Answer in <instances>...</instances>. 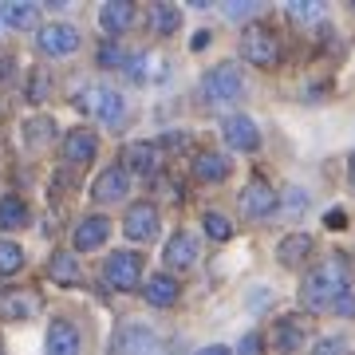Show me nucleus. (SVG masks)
<instances>
[{
  "mask_svg": "<svg viewBox=\"0 0 355 355\" xmlns=\"http://www.w3.org/2000/svg\"><path fill=\"white\" fill-rule=\"evenodd\" d=\"M347 292H352V268H347V261L340 253H331L304 277L300 300H304L308 312H328V308L340 304Z\"/></svg>",
  "mask_w": 355,
  "mask_h": 355,
  "instance_id": "nucleus-1",
  "label": "nucleus"
},
{
  "mask_svg": "<svg viewBox=\"0 0 355 355\" xmlns=\"http://www.w3.org/2000/svg\"><path fill=\"white\" fill-rule=\"evenodd\" d=\"M202 99L209 107H225V103H241L245 99V79L233 64H217L202 76Z\"/></svg>",
  "mask_w": 355,
  "mask_h": 355,
  "instance_id": "nucleus-2",
  "label": "nucleus"
},
{
  "mask_svg": "<svg viewBox=\"0 0 355 355\" xmlns=\"http://www.w3.org/2000/svg\"><path fill=\"white\" fill-rule=\"evenodd\" d=\"M103 280H107V288L114 292H135L142 280V257L135 249H119V253L107 257V265H103Z\"/></svg>",
  "mask_w": 355,
  "mask_h": 355,
  "instance_id": "nucleus-3",
  "label": "nucleus"
},
{
  "mask_svg": "<svg viewBox=\"0 0 355 355\" xmlns=\"http://www.w3.org/2000/svg\"><path fill=\"white\" fill-rule=\"evenodd\" d=\"M241 55L253 67H277L280 64V40L265 28H249L241 36Z\"/></svg>",
  "mask_w": 355,
  "mask_h": 355,
  "instance_id": "nucleus-4",
  "label": "nucleus"
},
{
  "mask_svg": "<svg viewBox=\"0 0 355 355\" xmlns=\"http://www.w3.org/2000/svg\"><path fill=\"white\" fill-rule=\"evenodd\" d=\"M79 107H83V111H91L99 123H107V127L123 123V114H127V99H123L119 91H111V87H91L87 95L79 99Z\"/></svg>",
  "mask_w": 355,
  "mask_h": 355,
  "instance_id": "nucleus-5",
  "label": "nucleus"
},
{
  "mask_svg": "<svg viewBox=\"0 0 355 355\" xmlns=\"http://www.w3.org/2000/svg\"><path fill=\"white\" fill-rule=\"evenodd\" d=\"M123 233H127L135 245H146L158 237V205L150 202H135L123 217Z\"/></svg>",
  "mask_w": 355,
  "mask_h": 355,
  "instance_id": "nucleus-6",
  "label": "nucleus"
},
{
  "mask_svg": "<svg viewBox=\"0 0 355 355\" xmlns=\"http://www.w3.org/2000/svg\"><path fill=\"white\" fill-rule=\"evenodd\" d=\"M221 139H225L229 150H241V154H253L261 146V130L249 114H229L221 123Z\"/></svg>",
  "mask_w": 355,
  "mask_h": 355,
  "instance_id": "nucleus-7",
  "label": "nucleus"
},
{
  "mask_svg": "<svg viewBox=\"0 0 355 355\" xmlns=\"http://www.w3.org/2000/svg\"><path fill=\"white\" fill-rule=\"evenodd\" d=\"M130 193V174L127 166H107L95 182H91V198L99 205H111V202H123Z\"/></svg>",
  "mask_w": 355,
  "mask_h": 355,
  "instance_id": "nucleus-8",
  "label": "nucleus"
},
{
  "mask_svg": "<svg viewBox=\"0 0 355 355\" xmlns=\"http://www.w3.org/2000/svg\"><path fill=\"white\" fill-rule=\"evenodd\" d=\"M158 352H162L158 336L150 328H142V324H127L114 336V355H158Z\"/></svg>",
  "mask_w": 355,
  "mask_h": 355,
  "instance_id": "nucleus-9",
  "label": "nucleus"
},
{
  "mask_svg": "<svg viewBox=\"0 0 355 355\" xmlns=\"http://www.w3.org/2000/svg\"><path fill=\"white\" fill-rule=\"evenodd\" d=\"M272 209H277V193H272V186H268L265 178H253V182L241 190V214L253 217V221H261V217H268Z\"/></svg>",
  "mask_w": 355,
  "mask_h": 355,
  "instance_id": "nucleus-10",
  "label": "nucleus"
},
{
  "mask_svg": "<svg viewBox=\"0 0 355 355\" xmlns=\"http://www.w3.org/2000/svg\"><path fill=\"white\" fill-rule=\"evenodd\" d=\"M48 355H79L83 352V336L71 320H51L48 324V340H44Z\"/></svg>",
  "mask_w": 355,
  "mask_h": 355,
  "instance_id": "nucleus-11",
  "label": "nucleus"
},
{
  "mask_svg": "<svg viewBox=\"0 0 355 355\" xmlns=\"http://www.w3.org/2000/svg\"><path fill=\"white\" fill-rule=\"evenodd\" d=\"M36 48L44 55H71L79 48V32L71 24H44L36 36Z\"/></svg>",
  "mask_w": 355,
  "mask_h": 355,
  "instance_id": "nucleus-12",
  "label": "nucleus"
},
{
  "mask_svg": "<svg viewBox=\"0 0 355 355\" xmlns=\"http://www.w3.org/2000/svg\"><path fill=\"white\" fill-rule=\"evenodd\" d=\"M111 237V221L103 214H91L83 217L71 233V245H76V253H91V249H103V241Z\"/></svg>",
  "mask_w": 355,
  "mask_h": 355,
  "instance_id": "nucleus-13",
  "label": "nucleus"
},
{
  "mask_svg": "<svg viewBox=\"0 0 355 355\" xmlns=\"http://www.w3.org/2000/svg\"><path fill=\"white\" fill-rule=\"evenodd\" d=\"M40 312V296L32 288L0 292V320H32Z\"/></svg>",
  "mask_w": 355,
  "mask_h": 355,
  "instance_id": "nucleus-14",
  "label": "nucleus"
},
{
  "mask_svg": "<svg viewBox=\"0 0 355 355\" xmlns=\"http://www.w3.org/2000/svg\"><path fill=\"white\" fill-rule=\"evenodd\" d=\"M99 28L111 40L130 32V28H135V4H130V0H107L99 8Z\"/></svg>",
  "mask_w": 355,
  "mask_h": 355,
  "instance_id": "nucleus-15",
  "label": "nucleus"
},
{
  "mask_svg": "<svg viewBox=\"0 0 355 355\" xmlns=\"http://www.w3.org/2000/svg\"><path fill=\"white\" fill-rule=\"evenodd\" d=\"M95 154H99V139H95L91 130L76 127V130H67L64 135V162L87 166V162H95Z\"/></svg>",
  "mask_w": 355,
  "mask_h": 355,
  "instance_id": "nucleus-16",
  "label": "nucleus"
},
{
  "mask_svg": "<svg viewBox=\"0 0 355 355\" xmlns=\"http://www.w3.org/2000/svg\"><path fill=\"white\" fill-rule=\"evenodd\" d=\"M162 261H166V268H174V272L193 268V265H198V241H193L190 233H174V237L166 241Z\"/></svg>",
  "mask_w": 355,
  "mask_h": 355,
  "instance_id": "nucleus-17",
  "label": "nucleus"
},
{
  "mask_svg": "<svg viewBox=\"0 0 355 355\" xmlns=\"http://www.w3.org/2000/svg\"><path fill=\"white\" fill-rule=\"evenodd\" d=\"M304 343H308V331H304L300 320H292V316L277 320V328H272V352L277 355H296Z\"/></svg>",
  "mask_w": 355,
  "mask_h": 355,
  "instance_id": "nucleus-18",
  "label": "nucleus"
},
{
  "mask_svg": "<svg viewBox=\"0 0 355 355\" xmlns=\"http://www.w3.org/2000/svg\"><path fill=\"white\" fill-rule=\"evenodd\" d=\"M123 162H127V174H142L150 178L162 162V154H158V142H130L127 150H123Z\"/></svg>",
  "mask_w": 355,
  "mask_h": 355,
  "instance_id": "nucleus-19",
  "label": "nucleus"
},
{
  "mask_svg": "<svg viewBox=\"0 0 355 355\" xmlns=\"http://www.w3.org/2000/svg\"><path fill=\"white\" fill-rule=\"evenodd\" d=\"M178 280L170 277V272H154V277H146V288H142V296H146V304L154 308H170L178 304Z\"/></svg>",
  "mask_w": 355,
  "mask_h": 355,
  "instance_id": "nucleus-20",
  "label": "nucleus"
},
{
  "mask_svg": "<svg viewBox=\"0 0 355 355\" xmlns=\"http://www.w3.org/2000/svg\"><path fill=\"white\" fill-rule=\"evenodd\" d=\"M193 178L198 182H225L229 178V158L217 150H202L193 158Z\"/></svg>",
  "mask_w": 355,
  "mask_h": 355,
  "instance_id": "nucleus-21",
  "label": "nucleus"
},
{
  "mask_svg": "<svg viewBox=\"0 0 355 355\" xmlns=\"http://www.w3.org/2000/svg\"><path fill=\"white\" fill-rule=\"evenodd\" d=\"M308 253H312V237H308V233H288V237H280V245H277L280 265H300Z\"/></svg>",
  "mask_w": 355,
  "mask_h": 355,
  "instance_id": "nucleus-22",
  "label": "nucleus"
},
{
  "mask_svg": "<svg viewBox=\"0 0 355 355\" xmlns=\"http://www.w3.org/2000/svg\"><path fill=\"white\" fill-rule=\"evenodd\" d=\"M182 28V8L178 4H150V32L154 36H174Z\"/></svg>",
  "mask_w": 355,
  "mask_h": 355,
  "instance_id": "nucleus-23",
  "label": "nucleus"
},
{
  "mask_svg": "<svg viewBox=\"0 0 355 355\" xmlns=\"http://www.w3.org/2000/svg\"><path fill=\"white\" fill-rule=\"evenodd\" d=\"M0 20L8 28H36L40 24V4H24V0H16V4H4L0 8Z\"/></svg>",
  "mask_w": 355,
  "mask_h": 355,
  "instance_id": "nucleus-24",
  "label": "nucleus"
},
{
  "mask_svg": "<svg viewBox=\"0 0 355 355\" xmlns=\"http://www.w3.org/2000/svg\"><path fill=\"white\" fill-rule=\"evenodd\" d=\"M48 277L55 280V284H76L83 272H79V257H71V253H51V261H48Z\"/></svg>",
  "mask_w": 355,
  "mask_h": 355,
  "instance_id": "nucleus-25",
  "label": "nucleus"
},
{
  "mask_svg": "<svg viewBox=\"0 0 355 355\" xmlns=\"http://www.w3.org/2000/svg\"><path fill=\"white\" fill-rule=\"evenodd\" d=\"M28 217H32V214H28L24 198H16V193L0 198V229H24Z\"/></svg>",
  "mask_w": 355,
  "mask_h": 355,
  "instance_id": "nucleus-26",
  "label": "nucleus"
},
{
  "mask_svg": "<svg viewBox=\"0 0 355 355\" xmlns=\"http://www.w3.org/2000/svg\"><path fill=\"white\" fill-rule=\"evenodd\" d=\"M20 268H24V249L8 237H0V277H12Z\"/></svg>",
  "mask_w": 355,
  "mask_h": 355,
  "instance_id": "nucleus-27",
  "label": "nucleus"
},
{
  "mask_svg": "<svg viewBox=\"0 0 355 355\" xmlns=\"http://www.w3.org/2000/svg\"><path fill=\"white\" fill-rule=\"evenodd\" d=\"M288 20H300V24L324 20V4H320V0H292L288 4Z\"/></svg>",
  "mask_w": 355,
  "mask_h": 355,
  "instance_id": "nucleus-28",
  "label": "nucleus"
},
{
  "mask_svg": "<svg viewBox=\"0 0 355 355\" xmlns=\"http://www.w3.org/2000/svg\"><path fill=\"white\" fill-rule=\"evenodd\" d=\"M202 229H205V237H214V241H229V237H233L229 217H225V214H214V209L202 217Z\"/></svg>",
  "mask_w": 355,
  "mask_h": 355,
  "instance_id": "nucleus-29",
  "label": "nucleus"
},
{
  "mask_svg": "<svg viewBox=\"0 0 355 355\" xmlns=\"http://www.w3.org/2000/svg\"><path fill=\"white\" fill-rule=\"evenodd\" d=\"M55 135V123L51 119H32V123H24V139L28 146H44V142Z\"/></svg>",
  "mask_w": 355,
  "mask_h": 355,
  "instance_id": "nucleus-30",
  "label": "nucleus"
},
{
  "mask_svg": "<svg viewBox=\"0 0 355 355\" xmlns=\"http://www.w3.org/2000/svg\"><path fill=\"white\" fill-rule=\"evenodd\" d=\"M127 64H130V55L119 48L114 40H107V44L99 48V67H127Z\"/></svg>",
  "mask_w": 355,
  "mask_h": 355,
  "instance_id": "nucleus-31",
  "label": "nucleus"
},
{
  "mask_svg": "<svg viewBox=\"0 0 355 355\" xmlns=\"http://www.w3.org/2000/svg\"><path fill=\"white\" fill-rule=\"evenodd\" d=\"M312 355H352V343L343 340V336H324Z\"/></svg>",
  "mask_w": 355,
  "mask_h": 355,
  "instance_id": "nucleus-32",
  "label": "nucleus"
},
{
  "mask_svg": "<svg viewBox=\"0 0 355 355\" xmlns=\"http://www.w3.org/2000/svg\"><path fill=\"white\" fill-rule=\"evenodd\" d=\"M48 76H44V71H36V76H32V83H28V103H44L48 99Z\"/></svg>",
  "mask_w": 355,
  "mask_h": 355,
  "instance_id": "nucleus-33",
  "label": "nucleus"
},
{
  "mask_svg": "<svg viewBox=\"0 0 355 355\" xmlns=\"http://www.w3.org/2000/svg\"><path fill=\"white\" fill-rule=\"evenodd\" d=\"M253 12H257L253 0H241V4H229V8H225L229 20H245V16H253Z\"/></svg>",
  "mask_w": 355,
  "mask_h": 355,
  "instance_id": "nucleus-34",
  "label": "nucleus"
},
{
  "mask_svg": "<svg viewBox=\"0 0 355 355\" xmlns=\"http://www.w3.org/2000/svg\"><path fill=\"white\" fill-rule=\"evenodd\" d=\"M261 347H265V343H261V336H257V331H249V336L241 340V347H237V355H261Z\"/></svg>",
  "mask_w": 355,
  "mask_h": 355,
  "instance_id": "nucleus-35",
  "label": "nucleus"
},
{
  "mask_svg": "<svg viewBox=\"0 0 355 355\" xmlns=\"http://www.w3.org/2000/svg\"><path fill=\"white\" fill-rule=\"evenodd\" d=\"M209 36H214V32H198V36L190 40V51H205L209 48Z\"/></svg>",
  "mask_w": 355,
  "mask_h": 355,
  "instance_id": "nucleus-36",
  "label": "nucleus"
},
{
  "mask_svg": "<svg viewBox=\"0 0 355 355\" xmlns=\"http://www.w3.org/2000/svg\"><path fill=\"white\" fill-rule=\"evenodd\" d=\"M336 312H340V316H352V312H355V296H352V292H347L340 304H336Z\"/></svg>",
  "mask_w": 355,
  "mask_h": 355,
  "instance_id": "nucleus-37",
  "label": "nucleus"
},
{
  "mask_svg": "<svg viewBox=\"0 0 355 355\" xmlns=\"http://www.w3.org/2000/svg\"><path fill=\"white\" fill-rule=\"evenodd\" d=\"M198 355H233V352H229L225 343H209V347H202Z\"/></svg>",
  "mask_w": 355,
  "mask_h": 355,
  "instance_id": "nucleus-38",
  "label": "nucleus"
},
{
  "mask_svg": "<svg viewBox=\"0 0 355 355\" xmlns=\"http://www.w3.org/2000/svg\"><path fill=\"white\" fill-rule=\"evenodd\" d=\"M343 221H347L343 209H331V214H328V229H343Z\"/></svg>",
  "mask_w": 355,
  "mask_h": 355,
  "instance_id": "nucleus-39",
  "label": "nucleus"
},
{
  "mask_svg": "<svg viewBox=\"0 0 355 355\" xmlns=\"http://www.w3.org/2000/svg\"><path fill=\"white\" fill-rule=\"evenodd\" d=\"M12 76V60H0V79H8Z\"/></svg>",
  "mask_w": 355,
  "mask_h": 355,
  "instance_id": "nucleus-40",
  "label": "nucleus"
},
{
  "mask_svg": "<svg viewBox=\"0 0 355 355\" xmlns=\"http://www.w3.org/2000/svg\"><path fill=\"white\" fill-rule=\"evenodd\" d=\"M352 182H355V154H352Z\"/></svg>",
  "mask_w": 355,
  "mask_h": 355,
  "instance_id": "nucleus-41",
  "label": "nucleus"
},
{
  "mask_svg": "<svg viewBox=\"0 0 355 355\" xmlns=\"http://www.w3.org/2000/svg\"><path fill=\"white\" fill-rule=\"evenodd\" d=\"M0 355H8V352H4V343H0Z\"/></svg>",
  "mask_w": 355,
  "mask_h": 355,
  "instance_id": "nucleus-42",
  "label": "nucleus"
},
{
  "mask_svg": "<svg viewBox=\"0 0 355 355\" xmlns=\"http://www.w3.org/2000/svg\"><path fill=\"white\" fill-rule=\"evenodd\" d=\"M0 24H4V20H0Z\"/></svg>",
  "mask_w": 355,
  "mask_h": 355,
  "instance_id": "nucleus-43",
  "label": "nucleus"
}]
</instances>
